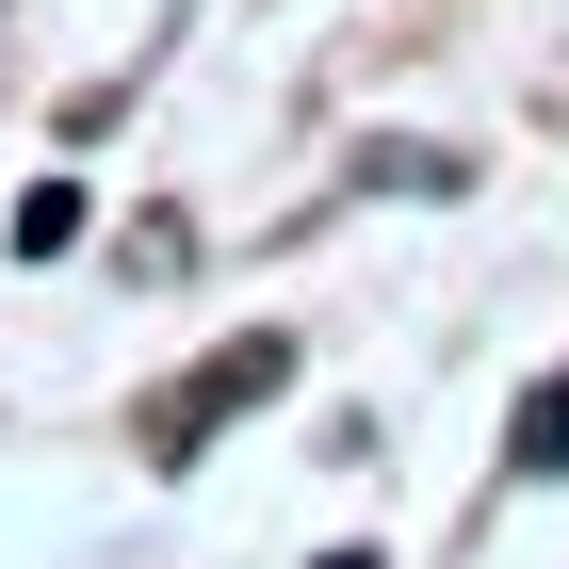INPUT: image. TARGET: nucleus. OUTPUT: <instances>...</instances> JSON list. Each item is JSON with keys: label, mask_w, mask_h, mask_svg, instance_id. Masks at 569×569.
I'll list each match as a JSON object with an SVG mask.
<instances>
[{"label": "nucleus", "mask_w": 569, "mask_h": 569, "mask_svg": "<svg viewBox=\"0 0 569 569\" xmlns=\"http://www.w3.org/2000/svg\"><path fill=\"white\" fill-rule=\"evenodd\" d=\"M244 391H277V342H228V358H212V375H196V391H179L147 439H163V456H196V423H212V407H244Z\"/></svg>", "instance_id": "nucleus-1"}, {"label": "nucleus", "mask_w": 569, "mask_h": 569, "mask_svg": "<svg viewBox=\"0 0 569 569\" xmlns=\"http://www.w3.org/2000/svg\"><path fill=\"white\" fill-rule=\"evenodd\" d=\"M521 472H569V375H553V391L521 407Z\"/></svg>", "instance_id": "nucleus-2"}]
</instances>
